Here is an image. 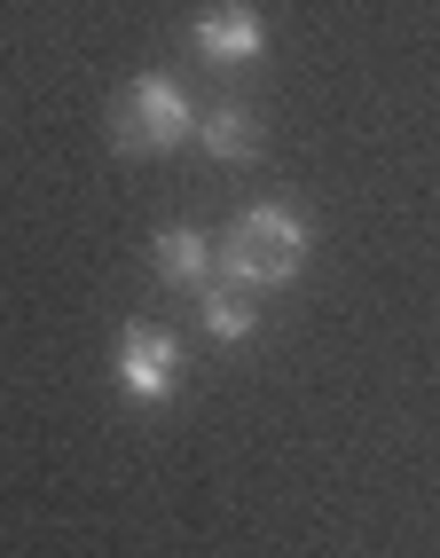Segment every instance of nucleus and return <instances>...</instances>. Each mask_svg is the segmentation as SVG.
Segmentation results:
<instances>
[{
  "label": "nucleus",
  "instance_id": "20e7f679",
  "mask_svg": "<svg viewBox=\"0 0 440 558\" xmlns=\"http://www.w3.org/2000/svg\"><path fill=\"white\" fill-rule=\"evenodd\" d=\"M190 48L205 56V63H260L268 56V24H260V9H244V0H220V9H205L197 24H190Z\"/></svg>",
  "mask_w": 440,
  "mask_h": 558
},
{
  "label": "nucleus",
  "instance_id": "f03ea898",
  "mask_svg": "<svg viewBox=\"0 0 440 558\" xmlns=\"http://www.w3.org/2000/svg\"><path fill=\"white\" fill-rule=\"evenodd\" d=\"M190 134H197V102L181 95V80H166V71H142V80H126L119 102H110V142H119V158H166Z\"/></svg>",
  "mask_w": 440,
  "mask_h": 558
},
{
  "label": "nucleus",
  "instance_id": "f257e3e1",
  "mask_svg": "<svg viewBox=\"0 0 440 558\" xmlns=\"http://www.w3.org/2000/svg\"><path fill=\"white\" fill-rule=\"evenodd\" d=\"M307 268V220L300 205H244L220 236V283L244 291H283Z\"/></svg>",
  "mask_w": 440,
  "mask_h": 558
},
{
  "label": "nucleus",
  "instance_id": "39448f33",
  "mask_svg": "<svg viewBox=\"0 0 440 558\" xmlns=\"http://www.w3.org/2000/svg\"><path fill=\"white\" fill-rule=\"evenodd\" d=\"M150 259H158V276H166L173 291H205L212 268H220V252H212L197 229H166V236L150 244Z\"/></svg>",
  "mask_w": 440,
  "mask_h": 558
},
{
  "label": "nucleus",
  "instance_id": "423d86ee",
  "mask_svg": "<svg viewBox=\"0 0 440 558\" xmlns=\"http://www.w3.org/2000/svg\"><path fill=\"white\" fill-rule=\"evenodd\" d=\"M197 142L220 158V166H244V158H260V119H252L244 102H220L197 119Z\"/></svg>",
  "mask_w": 440,
  "mask_h": 558
},
{
  "label": "nucleus",
  "instance_id": "7ed1b4c3",
  "mask_svg": "<svg viewBox=\"0 0 440 558\" xmlns=\"http://www.w3.org/2000/svg\"><path fill=\"white\" fill-rule=\"evenodd\" d=\"M173 386H181V339L158 323H126L119 330V393L158 409V401H173Z\"/></svg>",
  "mask_w": 440,
  "mask_h": 558
},
{
  "label": "nucleus",
  "instance_id": "0eeeda50",
  "mask_svg": "<svg viewBox=\"0 0 440 558\" xmlns=\"http://www.w3.org/2000/svg\"><path fill=\"white\" fill-rule=\"evenodd\" d=\"M260 291H244V283H205L197 291V323H205V339H220V347H236L252 323H260Z\"/></svg>",
  "mask_w": 440,
  "mask_h": 558
}]
</instances>
